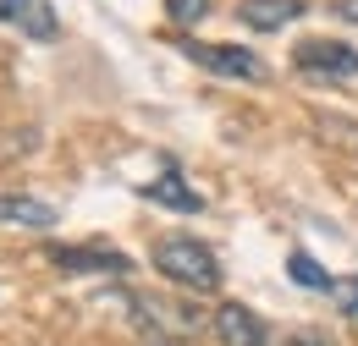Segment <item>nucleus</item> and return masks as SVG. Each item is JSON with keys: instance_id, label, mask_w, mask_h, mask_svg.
<instances>
[{"instance_id": "f257e3e1", "label": "nucleus", "mask_w": 358, "mask_h": 346, "mask_svg": "<svg viewBox=\"0 0 358 346\" xmlns=\"http://www.w3.org/2000/svg\"><path fill=\"white\" fill-rule=\"evenodd\" d=\"M155 269L182 292H215L221 286V259L199 236H160L155 242Z\"/></svg>"}, {"instance_id": "f03ea898", "label": "nucleus", "mask_w": 358, "mask_h": 346, "mask_svg": "<svg viewBox=\"0 0 358 346\" xmlns=\"http://www.w3.org/2000/svg\"><path fill=\"white\" fill-rule=\"evenodd\" d=\"M182 55H187L193 66L215 72V77H231V83H270V66L259 61V55H254V50H243V44L187 39V44H182Z\"/></svg>"}, {"instance_id": "7ed1b4c3", "label": "nucleus", "mask_w": 358, "mask_h": 346, "mask_svg": "<svg viewBox=\"0 0 358 346\" xmlns=\"http://www.w3.org/2000/svg\"><path fill=\"white\" fill-rule=\"evenodd\" d=\"M45 259L61 275H133V259L110 242H50Z\"/></svg>"}, {"instance_id": "20e7f679", "label": "nucleus", "mask_w": 358, "mask_h": 346, "mask_svg": "<svg viewBox=\"0 0 358 346\" xmlns=\"http://www.w3.org/2000/svg\"><path fill=\"white\" fill-rule=\"evenodd\" d=\"M292 66L314 83H353L358 77V50L342 39H303L292 50Z\"/></svg>"}, {"instance_id": "39448f33", "label": "nucleus", "mask_w": 358, "mask_h": 346, "mask_svg": "<svg viewBox=\"0 0 358 346\" xmlns=\"http://www.w3.org/2000/svg\"><path fill=\"white\" fill-rule=\"evenodd\" d=\"M210 330H215L221 346H270V324L248 303H221L215 319H210Z\"/></svg>"}, {"instance_id": "423d86ee", "label": "nucleus", "mask_w": 358, "mask_h": 346, "mask_svg": "<svg viewBox=\"0 0 358 346\" xmlns=\"http://www.w3.org/2000/svg\"><path fill=\"white\" fill-rule=\"evenodd\" d=\"M0 22L17 28L22 39H34V44L61 39V17H55L50 0H0Z\"/></svg>"}, {"instance_id": "0eeeda50", "label": "nucleus", "mask_w": 358, "mask_h": 346, "mask_svg": "<svg viewBox=\"0 0 358 346\" xmlns=\"http://www.w3.org/2000/svg\"><path fill=\"white\" fill-rule=\"evenodd\" d=\"M149 204H160V209H177V215H199L204 209V193H193L187 187V176H182V165L177 160H166L160 165V176L149 181V187H138Z\"/></svg>"}, {"instance_id": "6e6552de", "label": "nucleus", "mask_w": 358, "mask_h": 346, "mask_svg": "<svg viewBox=\"0 0 358 346\" xmlns=\"http://www.w3.org/2000/svg\"><path fill=\"white\" fill-rule=\"evenodd\" d=\"M303 17V0H237V22L254 33H281Z\"/></svg>"}, {"instance_id": "1a4fd4ad", "label": "nucleus", "mask_w": 358, "mask_h": 346, "mask_svg": "<svg viewBox=\"0 0 358 346\" xmlns=\"http://www.w3.org/2000/svg\"><path fill=\"white\" fill-rule=\"evenodd\" d=\"M61 220L55 204L34 198V193H0V225H22V231H50Z\"/></svg>"}, {"instance_id": "9d476101", "label": "nucleus", "mask_w": 358, "mask_h": 346, "mask_svg": "<svg viewBox=\"0 0 358 346\" xmlns=\"http://www.w3.org/2000/svg\"><path fill=\"white\" fill-rule=\"evenodd\" d=\"M287 275H292L303 292H325V297H331V286H336V275H325L320 259H309L303 248H292V253H287Z\"/></svg>"}, {"instance_id": "9b49d317", "label": "nucleus", "mask_w": 358, "mask_h": 346, "mask_svg": "<svg viewBox=\"0 0 358 346\" xmlns=\"http://www.w3.org/2000/svg\"><path fill=\"white\" fill-rule=\"evenodd\" d=\"M331 303H336V313H342V319H358V275H336Z\"/></svg>"}, {"instance_id": "f8f14e48", "label": "nucleus", "mask_w": 358, "mask_h": 346, "mask_svg": "<svg viewBox=\"0 0 358 346\" xmlns=\"http://www.w3.org/2000/svg\"><path fill=\"white\" fill-rule=\"evenodd\" d=\"M166 17L177 28H193L199 17H210V0H166Z\"/></svg>"}, {"instance_id": "ddd939ff", "label": "nucleus", "mask_w": 358, "mask_h": 346, "mask_svg": "<svg viewBox=\"0 0 358 346\" xmlns=\"http://www.w3.org/2000/svg\"><path fill=\"white\" fill-rule=\"evenodd\" d=\"M287 346H336V341H331L325 330H292V336H287Z\"/></svg>"}, {"instance_id": "4468645a", "label": "nucleus", "mask_w": 358, "mask_h": 346, "mask_svg": "<svg viewBox=\"0 0 358 346\" xmlns=\"http://www.w3.org/2000/svg\"><path fill=\"white\" fill-rule=\"evenodd\" d=\"M331 11H336L342 22H353V28H358V0H331Z\"/></svg>"}, {"instance_id": "2eb2a0df", "label": "nucleus", "mask_w": 358, "mask_h": 346, "mask_svg": "<svg viewBox=\"0 0 358 346\" xmlns=\"http://www.w3.org/2000/svg\"><path fill=\"white\" fill-rule=\"evenodd\" d=\"M155 346H166V341H155Z\"/></svg>"}]
</instances>
